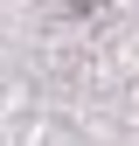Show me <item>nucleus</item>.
Instances as JSON below:
<instances>
[]
</instances>
